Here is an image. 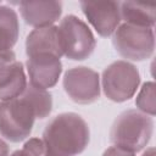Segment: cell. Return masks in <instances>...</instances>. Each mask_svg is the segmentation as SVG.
<instances>
[{
	"instance_id": "cell-1",
	"label": "cell",
	"mask_w": 156,
	"mask_h": 156,
	"mask_svg": "<svg viewBox=\"0 0 156 156\" xmlns=\"http://www.w3.org/2000/svg\"><path fill=\"white\" fill-rule=\"evenodd\" d=\"M50 91L27 84L18 98L0 102V135L11 143L27 139L37 118L44 119L51 113Z\"/></svg>"
},
{
	"instance_id": "cell-19",
	"label": "cell",
	"mask_w": 156,
	"mask_h": 156,
	"mask_svg": "<svg viewBox=\"0 0 156 156\" xmlns=\"http://www.w3.org/2000/svg\"><path fill=\"white\" fill-rule=\"evenodd\" d=\"M41 156H62V155H60V154H57V152L52 151L51 149H49V147L46 146V149H45V151L43 152V155H41Z\"/></svg>"
},
{
	"instance_id": "cell-15",
	"label": "cell",
	"mask_w": 156,
	"mask_h": 156,
	"mask_svg": "<svg viewBox=\"0 0 156 156\" xmlns=\"http://www.w3.org/2000/svg\"><path fill=\"white\" fill-rule=\"evenodd\" d=\"M135 105L138 110L150 117L156 113V101H155V83L145 82L140 88L139 94L135 99Z\"/></svg>"
},
{
	"instance_id": "cell-12",
	"label": "cell",
	"mask_w": 156,
	"mask_h": 156,
	"mask_svg": "<svg viewBox=\"0 0 156 156\" xmlns=\"http://www.w3.org/2000/svg\"><path fill=\"white\" fill-rule=\"evenodd\" d=\"M26 54L28 57L37 54H52L57 57L63 56L57 26L33 29L26 39Z\"/></svg>"
},
{
	"instance_id": "cell-17",
	"label": "cell",
	"mask_w": 156,
	"mask_h": 156,
	"mask_svg": "<svg viewBox=\"0 0 156 156\" xmlns=\"http://www.w3.org/2000/svg\"><path fill=\"white\" fill-rule=\"evenodd\" d=\"M102 156H135V152L129 151L127 149H123L121 146H111L108 149H106L102 154Z\"/></svg>"
},
{
	"instance_id": "cell-6",
	"label": "cell",
	"mask_w": 156,
	"mask_h": 156,
	"mask_svg": "<svg viewBox=\"0 0 156 156\" xmlns=\"http://www.w3.org/2000/svg\"><path fill=\"white\" fill-rule=\"evenodd\" d=\"M112 44L116 51L127 60H147L155 50L154 29L122 23L113 33Z\"/></svg>"
},
{
	"instance_id": "cell-8",
	"label": "cell",
	"mask_w": 156,
	"mask_h": 156,
	"mask_svg": "<svg viewBox=\"0 0 156 156\" xmlns=\"http://www.w3.org/2000/svg\"><path fill=\"white\" fill-rule=\"evenodd\" d=\"M79 5L88 22L100 37L112 35L121 24L118 1H80Z\"/></svg>"
},
{
	"instance_id": "cell-7",
	"label": "cell",
	"mask_w": 156,
	"mask_h": 156,
	"mask_svg": "<svg viewBox=\"0 0 156 156\" xmlns=\"http://www.w3.org/2000/svg\"><path fill=\"white\" fill-rule=\"evenodd\" d=\"M63 89L68 98L80 105L95 102L100 98L99 73L85 66H77L66 71Z\"/></svg>"
},
{
	"instance_id": "cell-11",
	"label": "cell",
	"mask_w": 156,
	"mask_h": 156,
	"mask_svg": "<svg viewBox=\"0 0 156 156\" xmlns=\"http://www.w3.org/2000/svg\"><path fill=\"white\" fill-rule=\"evenodd\" d=\"M20 35V22L12 7L0 5V67L15 61L13 46Z\"/></svg>"
},
{
	"instance_id": "cell-9",
	"label": "cell",
	"mask_w": 156,
	"mask_h": 156,
	"mask_svg": "<svg viewBox=\"0 0 156 156\" xmlns=\"http://www.w3.org/2000/svg\"><path fill=\"white\" fill-rule=\"evenodd\" d=\"M26 67L29 76V84L45 90L55 87L62 73L61 60L52 54H37L29 56Z\"/></svg>"
},
{
	"instance_id": "cell-14",
	"label": "cell",
	"mask_w": 156,
	"mask_h": 156,
	"mask_svg": "<svg viewBox=\"0 0 156 156\" xmlns=\"http://www.w3.org/2000/svg\"><path fill=\"white\" fill-rule=\"evenodd\" d=\"M121 20L127 24L154 28L156 20V6L151 4L135 2V1H123L119 2Z\"/></svg>"
},
{
	"instance_id": "cell-10",
	"label": "cell",
	"mask_w": 156,
	"mask_h": 156,
	"mask_svg": "<svg viewBox=\"0 0 156 156\" xmlns=\"http://www.w3.org/2000/svg\"><path fill=\"white\" fill-rule=\"evenodd\" d=\"M20 12L24 22L34 28L54 26L61 17V1H20Z\"/></svg>"
},
{
	"instance_id": "cell-16",
	"label": "cell",
	"mask_w": 156,
	"mask_h": 156,
	"mask_svg": "<svg viewBox=\"0 0 156 156\" xmlns=\"http://www.w3.org/2000/svg\"><path fill=\"white\" fill-rule=\"evenodd\" d=\"M45 149H46V145L43 141V139L30 138L24 143L21 150H16L10 156H41Z\"/></svg>"
},
{
	"instance_id": "cell-3",
	"label": "cell",
	"mask_w": 156,
	"mask_h": 156,
	"mask_svg": "<svg viewBox=\"0 0 156 156\" xmlns=\"http://www.w3.org/2000/svg\"><path fill=\"white\" fill-rule=\"evenodd\" d=\"M154 133V121L139 110L123 111L113 122L110 140L133 152L141 151L150 141Z\"/></svg>"
},
{
	"instance_id": "cell-4",
	"label": "cell",
	"mask_w": 156,
	"mask_h": 156,
	"mask_svg": "<svg viewBox=\"0 0 156 156\" xmlns=\"http://www.w3.org/2000/svg\"><path fill=\"white\" fill-rule=\"evenodd\" d=\"M57 28L63 56L73 61H83L94 52L95 37L88 24L79 17L67 15L61 20Z\"/></svg>"
},
{
	"instance_id": "cell-5",
	"label": "cell",
	"mask_w": 156,
	"mask_h": 156,
	"mask_svg": "<svg viewBox=\"0 0 156 156\" xmlns=\"http://www.w3.org/2000/svg\"><path fill=\"white\" fill-rule=\"evenodd\" d=\"M101 83L107 99L115 102H124L136 93L140 84V73L133 63L118 60L104 69Z\"/></svg>"
},
{
	"instance_id": "cell-13",
	"label": "cell",
	"mask_w": 156,
	"mask_h": 156,
	"mask_svg": "<svg viewBox=\"0 0 156 156\" xmlns=\"http://www.w3.org/2000/svg\"><path fill=\"white\" fill-rule=\"evenodd\" d=\"M26 87L27 78L21 61H13L0 67V102L18 98Z\"/></svg>"
},
{
	"instance_id": "cell-18",
	"label": "cell",
	"mask_w": 156,
	"mask_h": 156,
	"mask_svg": "<svg viewBox=\"0 0 156 156\" xmlns=\"http://www.w3.org/2000/svg\"><path fill=\"white\" fill-rule=\"evenodd\" d=\"M9 145L0 138V156H9Z\"/></svg>"
},
{
	"instance_id": "cell-2",
	"label": "cell",
	"mask_w": 156,
	"mask_h": 156,
	"mask_svg": "<svg viewBox=\"0 0 156 156\" xmlns=\"http://www.w3.org/2000/svg\"><path fill=\"white\" fill-rule=\"evenodd\" d=\"M90 140L88 123L74 112H63L55 116L43 132V141L52 151L62 156L82 154Z\"/></svg>"
},
{
	"instance_id": "cell-20",
	"label": "cell",
	"mask_w": 156,
	"mask_h": 156,
	"mask_svg": "<svg viewBox=\"0 0 156 156\" xmlns=\"http://www.w3.org/2000/svg\"><path fill=\"white\" fill-rule=\"evenodd\" d=\"M141 156H156V152H155V147H149V149H146L144 152H143V155Z\"/></svg>"
}]
</instances>
